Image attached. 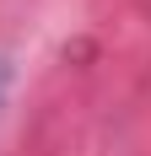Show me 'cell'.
Instances as JSON below:
<instances>
[{
	"mask_svg": "<svg viewBox=\"0 0 151 156\" xmlns=\"http://www.w3.org/2000/svg\"><path fill=\"white\" fill-rule=\"evenodd\" d=\"M6 86H11V65L0 59V102H6Z\"/></svg>",
	"mask_w": 151,
	"mask_h": 156,
	"instance_id": "cell-1",
	"label": "cell"
}]
</instances>
